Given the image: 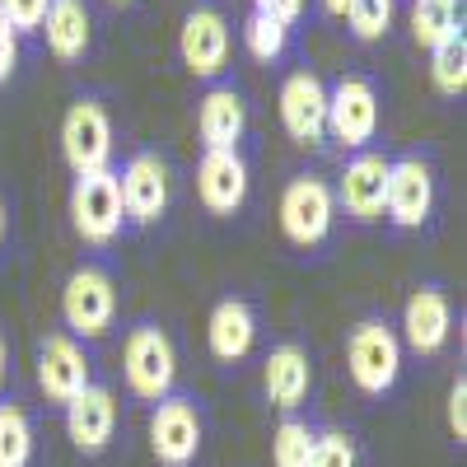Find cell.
Wrapping results in <instances>:
<instances>
[{"label":"cell","instance_id":"1","mask_svg":"<svg viewBox=\"0 0 467 467\" xmlns=\"http://www.w3.org/2000/svg\"><path fill=\"white\" fill-rule=\"evenodd\" d=\"M407 350L398 337V323H388L383 314H365L350 323L346 332V374L356 383V393L369 402H388L402 383Z\"/></svg>","mask_w":467,"mask_h":467},{"label":"cell","instance_id":"2","mask_svg":"<svg viewBox=\"0 0 467 467\" xmlns=\"http://www.w3.org/2000/svg\"><path fill=\"white\" fill-rule=\"evenodd\" d=\"M122 314V295H117V276L112 266L89 257L66 276L61 285V332H70L75 341H103L117 327Z\"/></svg>","mask_w":467,"mask_h":467},{"label":"cell","instance_id":"3","mask_svg":"<svg viewBox=\"0 0 467 467\" xmlns=\"http://www.w3.org/2000/svg\"><path fill=\"white\" fill-rule=\"evenodd\" d=\"M122 383L145 407L178 393V346L160 318H136L122 337Z\"/></svg>","mask_w":467,"mask_h":467},{"label":"cell","instance_id":"4","mask_svg":"<svg viewBox=\"0 0 467 467\" xmlns=\"http://www.w3.org/2000/svg\"><path fill=\"white\" fill-rule=\"evenodd\" d=\"M276 220L281 234L295 253H323L337 234V197H332V182L323 173H290V182L281 187V202H276Z\"/></svg>","mask_w":467,"mask_h":467},{"label":"cell","instance_id":"5","mask_svg":"<svg viewBox=\"0 0 467 467\" xmlns=\"http://www.w3.org/2000/svg\"><path fill=\"white\" fill-rule=\"evenodd\" d=\"M66 215H70L75 239H80L85 248L108 253V248H112V244L131 229V224H127V211H122V192H117V169L70 178Z\"/></svg>","mask_w":467,"mask_h":467},{"label":"cell","instance_id":"6","mask_svg":"<svg viewBox=\"0 0 467 467\" xmlns=\"http://www.w3.org/2000/svg\"><path fill=\"white\" fill-rule=\"evenodd\" d=\"M440 211V173L425 154H393L388 160V192H383V220L398 234L431 229Z\"/></svg>","mask_w":467,"mask_h":467},{"label":"cell","instance_id":"7","mask_svg":"<svg viewBox=\"0 0 467 467\" xmlns=\"http://www.w3.org/2000/svg\"><path fill=\"white\" fill-rule=\"evenodd\" d=\"M117 154V131H112V112L99 94H80L70 99L66 117H61V160L70 169V178L85 173H108Z\"/></svg>","mask_w":467,"mask_h":467},{"label":"cell","instance_id":"8","mask_svg":"<svg viewBox=\"0 0 467 467\" xmlns=\"http://www.w3.org/2000/svg\"><path fill=\"white\" fill-rule=\"evenodd\" d=\"M206 444V411L197 393H169L150 407V453L160 467H197Z\"/></svg>","mask_w":467,"mask_h":467},{"label":"cell","instance_id":"9","mask_svg":"<svg viewBox=\"0 0 467 467\" xmlns=\"http://www.w3.org/2000/svg\"><path fill=\"white\" fill-rule=\"evenodd\" d=\"M229 52H234V28H229L224 10L215 5V0H197L178 24V61H182V70L206 80V85H215L229 70Z\"/></svg>","mask_w":467,"mask_h":467},{"label":"cell","instance_id":"10","mask_svg":"<svg viewBox=\"0 0 467 467\" xmlns=\"http://www.w3.org/2000/svg\"><path fill=\"white\" fill-rule=\"evenodd\" d=\"M33 369H37V393L52 411H61L70 398H80L85 388L99 379L94 374V356L85 341H75L70 332H43L37 337V356H33Z\"/></svg>","mask_w":467,"mask_h":467},{"label":"cell","instance_id":"11","mask_svg":"<svg viewBox=\"0 0 467 467\" xmlns=\"http://www.w3.org/2000/svg\"><path fill=\"white\" fill-rule=\"evenodd\" d=\"M117 192L131 229H154L169 215L173 202V169L160 150H131L127 164L117 169Z\"/></svg>","mask_w":467,"mask_h":467},{"label":"cell","instance_id":"12","mask_svg":"<svg viewBox=\"0 0 467 467\" xmlns=\"http://www.w3.org/2000/svg\"><path fill=\"white\" fill-rule=\"evenodd\" d=\"M327 140H337L346 154L379 140V85L369 75H341L327 85Z\"/></svg>","mask_w":467,"mask_h":467},{"label":"cell","instance_id":"13","mask_svg":"<svg viewBox=\"0 0 467 467\" xmlns=\"http://www.w3.org/2000/svg\"><path fill=\"white\" fill-rule=\"evenodd\" d=\"M388 160L393 154L383 150H356L346 154V164L332 182V197H337V215H346L350 224H383V192H388Z\"/></svg>","mask_w":467,"mask_h":467},{"label":"cell","instance_id":"14","mask_svg":"<svg viewBox=\"0 0 467 467\" xmlns=\"http://www.w3.org/2000/svg\"><path fill=\"white\" fill-rule=\"evenodd\" d=\"M276 112H281L285 136L299 150H323L327 145V80L314 66H295L281 80Z\"/></svg>","mask_w":467,"mask_h":467},{"label":"cell","instance_id":"15","mask_svg":"<svg viewBox=\"0 0 467 467\" xmlns=\"http://www.w3.org/2000/svg\"><path fill=\"white\" fill-rule=\"evenodd\" d=\"M402 350L416 360H435L444 356V346L453 337V299L440 281H425L407 295L402 304V323H398Z\"/></svg>","mask_w":467,"mask_h":467},{"label":"cell","instance_id":"16","mask_svg":"<svg viewBox=\"0 0 467 467\" xmlns=\"http://www.w3.org/2000/svg\"><path fill=\"white\" fill-rule=\"evenodd\" d=\"M61 420H66V440L75 444V453L103 458L117 440V425H122V402H117L112 383L94 379L80 398H70L61 407Z\"/></svg>","mask_w":467,"mask_h":467},{"label":"cell","instance_id":"17","mask_svg":"<svg viewBox=\"0 0 467 467\" xmlns=\"http://www.w3.org/2000/svg\"><path fill=\"white\" fill-rule=\"evenodd\" d=\"M253 192V164L244 150H202L197 160V202L215 220H234L248 206Z\"/></svg>","mask_w":467,"mask_h":467},{"label":"cell","instance_id":"18","mask_svg":"<svg viewBox=\"0 0 467 467\" xmlns=\"http://www.w3.org/2000/svg\"><path fill=\"white\" fill-rule=\"evenodd\" d=\"M262 337V314L248 295H220L206 318V350L220 369H239Z\"/></svg>","mask_w":467,"mask_h":467},{"label":"cell","instance_id":"19","mask_svg":"<svg viewBox=\"0 0 467 467\" xmlns=\"http://www.w3.org/2000/svg\"><path fill=\"white\" fill-rule=\"evenodd\" d=\"M262 393L281 416H299L314 398V356L299 341H276L262 356Z\"/></svg>","mask_w":467,"mask_h":467},{"label":"cell","instance_id":"20","mask_svg":"<svg viewBox=\"0 0 467 467\" xmlns=\"http://www.w3.org/2000/svg\"><path fill=\"white\" fill-rule=\"evenodd\" d=\"M37 37L47 43V52L61 66H85V57L99 43V15H94V0H52L43 28Z\"/></svg>","mask_w":467,"mask_h":467},{"label":"cell","instance_id":"21","mask_svg":"<svg viewBox=\"0 0 467 467\" xmlns=\"http://www.w3.org/2000/svg\"><path fill=\"white\" fill-rule=\"evenodd\" d=\"M197 136H202V150H244L248 99L239 94V85L215 80L202 94V103H197Z\"/></svg>","mask_w":467,"mask_h":467},{"label":"cell","instance_id":"22","mask_svg":"<svg viewBox=\"0 0 467 467\" xmlns=\"http://www.w3.org/2000/svg\"><path fill=\"white\" fill-rule=\"evenodd\" d=\"M407 24H411L416 47L435 52L440 43H449V37L467 33V5H462V0H411Z\"/></svg>","mask_w":467,"mask_h":467},{"label":"cell","instance_id":"23","mask_svg":"<svg viewBox=\"0 0 467 467\" xmlns=\"http://www.w3.org/2000/svg\"><path fill=\"white\" fill-rule=\"evenodd\" d=\"M37 458V425L28 402L19 398H0V467H33Z\"/></svg>","mask_w":467,"mask_h":467},{"label":"cell","instance_id":"24","mask_svg":"<svg viewBox=\"0 0 467 467\" xmlns=\"http://www.w3.org/2000/svg\"><path fill=\"white\" fill-rule=\"evenodd\" d=\"M244 52L257 66H281L295 52V28H285L281 19H266V15L248 10V19H244Z\"/></svg>","mask_w":467,"mask_h":467},{"label":"cell","instance_id":"25","mask_svg":"<svg viewBox=\"0 0 467 467\" xmlns=\"http://www.w3.org/2000/svg\"><path fill=\"white\" fill-rule=\"evenodd\" d=\"M314 435H318V425L308 416H281L276 431H271V467H308Z\"/></svg>","mask_w":467,"mask_h":467},{"label":"cell","instance_id":"26","mask_svg":"<svg viewBox=\"0 0 467 467\" xmlns=\"http://www.w3.org/2000/svg\"><path fill=\"white\" fill-rule=\"evenodd\" d=\"M431 85L444 99H462L467 94V33L449 37L431 52Z\"/></svg>","mask_w":467,"mask_h":467},{"label":"cell","instance_id":"27","mask_svg":"<svg viewBox=\"0 0 467 467\" xmlns=\"http://www.w3.org/2000/svg\"><path fill=\"white\" fill-rule=\"evenodd\" d=\"M308 467H365V453H360L356 431H341V425H318L314 458H308Z\"/></svg>","mask_w":467,"mask_h":467},{"label":"cell","instance_id":"28","mask_svg":"<svg viewBox=\"0 0 467 467\" xmlns=\"http://www.w3.org/2000/svg\"><path fill=\"white\" fill-rule=\"evenodd\" d=\"M393 15H398V0H350V10H346L350 37L356 43H379L393 28Z\"/></svg>","mask_w":467,"mask_h":467},{"label":"cell","instance_id":"29","mask_svg":"<svg viewBox=\"0 0 467 467\" xmlns=\"http://www.w3.org/2000/svg\"><path fill=\"white\" fill-rule=\"evenodd\" d=\"M47 5H52V0H0V19H5L19 37H37Z\"/></svg>","mask_w":467,"mask_h":467},{"label":"cell","instance_id":"30","mask_svg":"<svg viewBox=\"0 0 467 467\" xmlns=\"http://www.w3.org/2000/svg\"><path fill=\"white\" fill-rule=\"evenodd\" d=\"M444 420H449L453 444L462 449V444H467V374H462V369H458V379L449 383V407H444Z\"/></svg>","mask_w":467,"mask_h":467},{"label":"cell","instance_id":"31","mask_svg":"<svg viewBox=\"0 0 467 467\" xmlns=\"http://www.w3.org/2000/svg\"><path fill=\"white\" fill-rule=\"evenodd\" d=\"M19 47H24V37L0 19V85H10L15 80V70H19Z\"/></svg>","mask_w":467,"mask_h":467},{"label":"cell","instance_id":"32","mask_svg":"<svg viewBox=\"0 0 467 467\" xmlns=\"http://www.w3.org/2000/svg\"><path fill=\"white\" fill-rule=\"evenodd\" d=\"M253 10L266 15V19H281L285 28H299L304 10H308V0H253Z\"/></svg>","mask_w":467,"mask_h":467},{"label":"cell","instance_id":"33","mask_svg":"<svg viewBox=\"0 0 467 467\" xmlns=\"http://www.w3.org/2000/svg\"><path fill=\"white\" fill-rule=\"evenodd\" d=\"M10 379H15V350H10V337H5V327H0V398H5Z\"/></svg>","mask_w":467,"mask_h":467},{"label":"cell","instance_id":"34","mask_svg":"<svg viewBox=\"0 0 467 467\" xmlns=\"http://www.w3.org/2000/svg\"><path fill=\"white\" fill-rule=\"evenodd\" d=\"M5 244H10V202L0 192V257H5Z\"/></svg>","mask_w":467,"mask_h":467},{"label":"cell","instance_id":"35","mask_svg":"<svg viewBox=\"0 0 467 467\" xmlns=\"http://www.w3.org/2000/svg\"><path fill=\"white\" fill-rule=\"evenodd\" d=\"M318 10H323L327 19H346V10H350V0H318Z\"/></svg>","mask_w":467,"mask_h":467},{"label":"cell","instance_id":"36","mask_svg":"<svg viewBox=\"0 0 467 467\" xmlns=\"http://www.w3.org/2000/svg\"><path fill=\"white\" fill-rule=\"evenodd\" d=\"M108 5H117V10H136L140 0H108Z\"/></svg>","mask_w":467,"mask_h":467}]
</instances>
